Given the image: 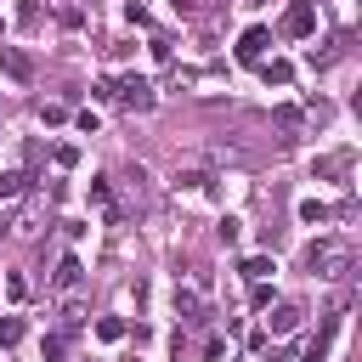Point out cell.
<instances>
[{"mask_svg": "<svg viewBox=\"0 0 362 362\" xmlns=\"http://www.w3.org/2000/svg\"><path fill=\"white\" fill-rule=\"evenodd\" d=\"M260 79H266V85H288V79H294V62L272 57V62H260Z\"/></svg>", "mask_w": 362, "mask_h": 362, "instance_id": "9", "label": "cell"}, {"mask_svg": "<svg viewBox=\"0 0 362 362\" xmlns=\"http://www.w3.org/2000/svg\"><path fill=\"white\" fill-rule=\"evenodd\" d=\"M266 45H272V28H243L238 34V62H266Z\"/></svg>", "mask_w": 362, "mask_h": 362, "instance_id": "3", "label": "cell"}, {"mask_svg": "<svg viewBox=\"0 0 362 362\" xmlns=\"http://www.w3.org/2000/svg\"><path fill=\"white\" fill-rule=\"evenodd\" d=\"M0 74L17 79V85H28V79H34V57L17 51V45H0Z\"/></svg>", "mask_w": 362, "mask_h": 362, "instance_id": "4", "label": "cell"}, {"mask_svg": "<svg viewBox=\"0 0 362 362\" xmlns=\"http://www.w3.org/2000/svg\"><path fill=\"white\" fill-rule=\"evenodd\" d=\"M311 28H317V6H311V0H294L288 17H283V34H288V40H305Z\"/></svg>", "mask_w": 362, "mask_h": 362, "instance_id": "2", "label": "cell"}, {"mask_svg": "<svg viewBox=\"0 0 362 362\" xmlns=\"http://www.w3.org/2000/svg\"><path fill=\"white\" fill-rule=\"evenodd\" d=\"M238 272H243L249 283H266V277L277 272V260H272V255H243V260H238Z\"/></svg>", "mask_w": 362, "mask_h": 362, "instance_id": "7", "label": "cell"}, {"mask_svg": "<svg viewBox=\"0 0 362 362\" xmlns=\"http://www.w3.org/2000/svg\"><path fill=\"white\" fill-rule=\"evenodd\" d=\"M51 158H57V164H62V170H74V164H79V147H68V141H62V147H57V153H51Z\"/></svg>", "mask_w": 362, "mask_h": 362, "instance_id": "21", "label": "cell"}, {"mask_svg": "<svg viewBox=\"0 0 362 362\" xmlns=\"http://www.w3.org/2000/svg\"><path fill=\"white\" fill-rule=\"evenodd\" d=\"M23 334H28V328H23V317H0V345H6V351H11Z\"/></svg>", "mask_w": 362, "mask_h": 362, "instance_id": "12", "label": "cell"}, {"mask_svg": "<svg viewBox=\"0 0 362 362\" xmlns=\"http://www.w3.org/2000/svg\"><path fill=\"white\" fill-rule=\"evenodd\" d=\"M79 272H85V266H79V255H62V260H57V277H51V283H57V288H74V283H79Z\"/></svg>", "mask_w": 362, "mask_h": 362, "instance_id": "10", "label": "cell"}, {"mask_svg": "<svg viewBox=\"0 0 362 362\" xmlns=\"http://www.w3.org/2000/svg\"><path fill=\"white\" fill-rule=\"evenodd\" d=\"M90 96H96V102H113V96H119V85H113V79H96V85H90Z\"/></svg>", "mask_w": 362, "mask_h": 362, "instance_id": "18", "label": "cell"}, {"mask_svg": "<svg viewBox=\"0 0 362 362\" xmlns=\"http://www.w3.org/2000/svg\"><path fill=\"white\" fill-rule=\"evenodd\" d=\"M23 181H28L23 170H0V198H17V192H23Z\"/></svg>", "mask_w": 362, "mask_h": 362, "instance_id": "14", "label": "cell"}, {"mask_svg": "<svg viewBox=\"0 0 362 362\" xmlns=\"http://www.w3.org/2000/svg\"><path fill=\"white\" fill-rule=\"evenodd\" d=\"M300 119H305V113H300V107H294V102H283V107H277V124H288V130H294V124H300Z\"/></svg>", "mask_w": 362, "mask_h": 362, "instance_id": "20", "label": "cell"}, {"mask_svg": "<svg viewBox=\"0 0 362 362\" xmlns=\"http://www.w3.org/2000/svg\"><path fill=\"white\" fill-rule=\"evenodd\" d=\"M215 232H221V243H238V238H243V221H238V215H221Z\"/></svg>", "mask_w": 362, "mask_h": 362, "instance_id": "15", "label": "cell"}, {"mask_svg": "<svg viewBox=\"0 0 362 362\" xmlns=\"http://www.w3.org/2000/svg\"><path fill=\"white\" fill-rule=\"evenodd\" d=\"M17 23H23V28H34V23H40V6H34V0H23V6H17Z\"/></svg>", "mask_w": 362, "mask_h": 362, "instance_id": "17", "label": "cell"}, {"mask_svg": "<svg viewBox=\"0 0 362 362\" xmlns=\"http://www.w3.org/2000/svg\"><path fill=\"white\" fill-rule=\"evenodd\" d=\"M113 102H124L130 113H147V107H153L158 96H153V85H147V79H136V74H130V79L119 85V96H113Z\"/></svg>", "mask_w": 362, "mask_h": 362, "instance_id": "5", "label": "cell"}, {"mask_svg": "<svg viewBox=\"0 0 362 362\" xmlns=\"http://www.w3.org/2000/svg\"><path fill=\"white\" fill-rule=\"evenodd\" d=\"M96 339H107V345L124 339V322H119V317H96Z\"/></svg>", "mask_w": 362, "mask_h": 362, "instance_id": "13", "label": "cell"}, {"mask_svg": "<svg viewBox=\"0 0 362 362\" xmlns=\"http://www.w3.org/2000/svg\"><path fill=\"white\" fill-rule=\"evenodd\" d=\"M40 119H45V124H62V119H68V107H62V102H45V107H40Z\"/></svg>", "mask_w": 362, "mask_h": 362, "instance_id": "19", "label": "cell"}, {"mask_svg": "<svg viewBox=\"0 0 362 362\" xmlns=\"http://www.w3.org/2000/svg\"><path fill=\"white\" fill-rule=\"evenodd\" d=\"M305 226H328L334 221V204H322V198H300V209H294Z\"/></svg>", "mask_w": 362, "mask_h": 362, "instance_id": "6", "label": "cell"}, {"mask_svg": "<svg viewBox=\"0 0 362 362\" xmlns=\"http://www.w3.org/2000/svg\"><path fill=\"white\" fill-rule=\"evenodd\" d=\"M266 328H272V334H294V328H300V305H272Z\"/></svg>", "mask_w": 362, "mask_h": 362, "instance_id": "8", "label": "cell"}, {"mask_svg": "<svg viewBox=\"0 0 362 362\" xmlns=\"http://www.w3.org/2000/svg\"><path fill=\"white\" fill-rule=\"evenodd\" d=\"M90 204H96L102 215H113V187H107V175H90Z\"/></svg>", "mask_w": 362, "mask_h": 362, "instance_id": "11", "label": "cell"}, {"mask_svg": "<svg viewBox=\"0 0 362 362\" xmlns=\"http://www.w3.org/2000/svg\"><path fill=\"white\" fill-rule=\"evenodd\" d=\"M351 260H356L351 238H317V243L305 249V266H311L317 277H345V272H351Z\"/></svg>", "mask_w": 362, "mask_h": 362, "instance_id": "1", "label": "cell"}, {"mask_svg": "<svg viewBox=\"0 0 362 362\" xmlns=\"http://www.w3.org/2000/svg\"><path fill=\"white\" fill-rule=\"evenodd\" d=\"M249 305H255V311H266V305H272V288H266V283H255V288H249Z\"/></svg>", "mask_w": 362, "mask_h": 362, "instance_id": "22", "label": "cell"}, {"mask_svg": "<svg viewBox=\"0 0 362 362\" xmlns=\"http://www.w3.org/2000/svg\"><path fill=\"white\" fill-rule=\"evenodd\" d=\"M40 351H45V362H57V356H68V334H45V345H40Z\"/></svg>", "mask_w": 362, "mask_h": 362, "instance_id": "16", "label": "cell"}, {"mask_svg": "<svg viewBox=\"0 0 362 362\" xmlns=\"http://www.w3.org/2000/svg\"><path fill=\"white\" fill-rule=\"evenodd\" d=\"M204 181H209V175H198V170H187V175H175V187H187V192H198Z\"/></svg>", "mask_w": 362, "mask_h": 362, "instance_id": "23", "label": "cell"}]
</instances>
